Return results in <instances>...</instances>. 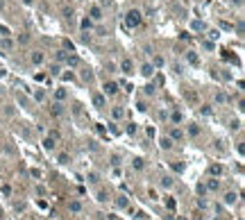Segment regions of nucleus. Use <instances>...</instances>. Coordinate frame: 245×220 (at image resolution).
I'll list each match as a JSON object with an SVG mask.
<instances>
[{
    "instance_id": "25",
    "label": "nucleus",
    "mask_w": 245,
    "mask_h": 220,
    "mask_svg": "<svg viewBox=\"0 0 245 220\" xmlns=\"http://www.w3.org/2000/svg\"><path fill=\"white\" fill-rule=\"evenodd\" d=\"M114 118H122V107H114Z\"/></svg>"
},
{
    "instance_id": "26",
    "label": "nucleus",
    "mask_w": 245,
    "mask_h": 220,
    "mask_svg": "<svg viewBox=\"0 0 245 220\" xmlns=\"http://www.w3.org/2000/svg\"><path fill=\"white\" fill-rule=\"evenodd\" d=\"M170 120H173V123H182V114H179V111H175V114L170 116Z\"/></svg>"
},
{
    "instance_id": "11",
    "label": "nucleus",
    "mask_w": 245,
    "mask_h": 220,
    "mask_svg": "<svg viewBox=\"0 0 245 220\" xmlns=\"http://www.w3.org/2000/svg\"><path fill=\"white\" fill-rule=\"evenodd\" d=\"M43 148H45V150H52V148H55V138H52V136L43 138Z\"/></svg>"
},
{
    "instance_id": "31",
    "label": "nucleus",
    "mask_w": 245,
    "mask_h": 220,
    "mask_svg": "<svg viewBox=\"0 0 245 220\" xmlns=\"http://www.w3.org/2000/svg\"><path fill=\"white\" fill-rule=\"evenodd\" d=\"M64 16H66V18H71V16H73V9H71V7H64Z\"/></svg>"
},
{
    "instance_id": "23",
    "label": "nucleus",
    "mask_w": 245,
    "mask_h": 220,
    "mask_svg": "<svg viewBox=\"0 0 245 220\" xmlns=\"http://www.w3.org/2000/svg\"><path fill=\"white\" fill-rule=\"evenodd\" d=\"M166 206H168V209L173 211L175 206H177V202H175V198H168V200H166Z\"/></svg>"
},
{
    "instance_id": "40",
    "label": "nucleus",
    "mask_w": 245,
    "mask_h": 220,
    "mask_svg": "<svg viewBox=\"0 0 245 220\" xmlns=\"http://www.w3.org/2000/svg\"><path fill=\"white\" fill-rule=\"evenodd\" d=\"M0 2H5V0H0Z\"/></svg>"
},
{
    "instance_id": "4",
    "label": "nucleus",
    "mask_w": 245,
    "mask_h": 220,
    "mask_svg": "<svg viewBox=\"0 0 245 220\" xmlns=\"http://www.w3.org/2000/svg\"><path fill=\"white\" fill-rule=\"evenodd\" d=\"M132 68H134L132 59H122V61H120V71H122V73H132Z\"/></svg>"
},
{
    "instance_id": "33",
    "label": "nucleus",
    "mask_w": 245,
    "mask_h": 220,
    "mask_svg": "<svg viewBox=\"0 0 245 220\" xmlns=\"http://www.w3.org/2000/svg\"><path fill=\"white\" fill-rule=\"evenodd\" d=\"M98 200H100V202L107 200V191H100V193H98Z\"/></svg>"
},
{
    "instance_id": "1",
    "label": "nucleus",
    "mask_w": 245,
    "mask_h": 220,
    "mask_svg": "<svg viewBox=\"0 0 245 220\" xmlns=\"http://www.w3.org/2000/svg\"><path fill=\"white\" fill-rule=\"evenodd\" d=\"M141 11L138 9H132V11H127V16H125V25L127 27H138L141 25Z\"/></svg>"
},
{
    "instance_id": "2",
    "label": "nucleus",
    "mask_w": 245,
    "mask_h": 220,
    "mask_svg": "<svg viewBox=\"0 0 245 220\" xmlns=\"http://www.w3.org/2000/svg\"><path fill=\"white\" fill-rule=\"evenodd\" d=\"M102 89H104V93H107V95L118 93V84H116V82H104V86H102Z\"/></svg>"
},
{
    "instance_id": "21",
    "label": "nucleus",
    "mask_w": 245,
    "mask_h": 220,
    "mask_svg": "<svg viewBox=\"0 0 245 220\" xmlns=\"http://www.w3.org/2000/svg\"><path fill=\"white\" fill-rule=\"evenodd\" d=\"M191 27L197 30V32H202V30H204V23H202V21H193V25H191Z\"/></svg>"
},
{
    "instance_id": "39",
    "label": "nucleus",
    "mask_w": 245,
    "mask_h": 220,
    "mask_svg": "<svg viewBox=\"0 0 245 220\" xmlns=\"http://www.w3.org/2000/svg\"><path fill=\"white\" fill-rule=\"evenodd\" d=\"M234 2H236V5H241V2H243V0H234Z\"/></svg>"
},
{
    "instance_id": "10",
    "label": "nucleus",
    "mask_w": 245,
    "mask_h": 220,
    "mask_svg": "<svg viewBox=\"0 0 245 220\" xmlns=\"http://www.w3.org/2000/svg\"><path fill=\"white\" fill-rule=\"evenodd\" d=\"M236 200H238L236 193H227V195H225V204H234Z\"/></svg>"
},
{
    "instance_id": "32",
    "label": "nucleus",
    "mask_w": 245,
    "mask_h": 220,
    "mask_svg": "<svg viewBox=\"0 0 245 220\" xmlns=\"http://www.w3.org/2000/svg\"><path fill=\"white\" fill-rule=\"evenodd\" d=\"M50 73H52V75H59V64H55V66H50Z\"/></svg>"
},
{
    "instance_id": "6",
    "label": "nucleus",
    "mask_w": 245,
    "mask_h": 220,
    "mask_svg": "<svg viewBox=\"0 0 245 220\" xmlns=\"http://www.w3.org/2000/svg\"><path fill=\"white\" fill-rule=\"evenodd\" d=\"M11 48H14V43H11L9 39H0V50H5V52H9Z\"/></svg>"
},
{
    "instance_id": "16",
    "label": "nucleus",
    "mask_w": 245,
    "mask_h": 220,
    "mask_svg": "<svg viewBox=\"0 0 245 220\" xmlns=\"http://www.w3.org/2000/svg\"><path fill=\"white\" fill-rule=\"evenodd\" d=\"M218 186H220V184L216 182V179H209V182H207V191H218Z\"/></svg>"
},
{
    "instance_id": "5",
    "label": "nucleus",
    "mask_w": 245,
    "mask_h": 220,
    "mask_svg": "<svg viewBox=\"0 0 245 220\" xmlns=\"http://www.w3.org/2000/svg\"><path fill=\"white\" fill-rule=\"evenodd\" d=\"M91 18L93 21H100L102 18V9L98 7V5H93V7H91Z\"/></svg>"
},
{
    "instance_id": "13",
    "label": "nucleus",
    "mask_w": 245,
    "mask_h": 220,
    "mask_svg": "<svg viewBox=\"0 0 245 220\" xmlns=\"http://www.w3.org/2000/svg\"><path fill=\"white\" fill-rule=\"evenodd\" d=\"M91 25H93V23H91V18H82V23H80V27H82V30H91Z\"/></svg>"
},
{
    "instance_id": "7",
    "label": "nucleus",
    "mask_w": 245,
    "mask_h": 220,
    "mask_svg": "<svg viewBox=\"0 0 245 220\" xmlns=\"http://www.w3.org/2000/svg\"><path fill=\"white\" fill-rule=\"evenodd\" d=\"M170 141H182V132H179L177 127H173V129H170Z\"/></svg>"
},
{
    "instance_id": "20",
    "label": "nucleus",
    "mask_w": 245,
    "mask_h": 220,
    "mask_svg": "<svg viewBox=\"0 0 245 220\" xmlns=\"http://www.w3.org/2000/svg\"><path fill=\"white\" fill-rule=\"evenodd\" d=\"M161 148L163 150H170L173 148V141H170V138H161Z\"/></svg>"
},
{
    "instance_id": "27",
    "label": "nucleus",
    "mask_w": 245,
    "mask_h": 220,
    "mask_svg": "<svg viewBox=\"0 0 245 220\" xmlns=\"http://www.w3.org/2000/svg\"><path fill=\"white\" fill-rule=\"evenodd\" d=\"M197 195H204V193H207V186H204V184H197Z\"/></svg>"
},
{
    "instance_id": "34",
    "label": "nucleus",
    "mask_w": 245,
    "mask_h": 220,
    "mask_svg": "<svg viewBox=\"0 0 245 220\" xmlns=\"http://www.w3.org/2000/svg\"><path fill=\"white\" fill-rule=\"evenodd\" d=\"M145 93L152 95V93H154V86H152V84H148V86H145Z\"/></svg>"
},
{
    "instance_id": "14",
    "label": "nucleus",
    "mask_w": 245,
    "mask_h": 220,
    "mask_svg": "<svg viewBox=\"0 0 245 220\" xmlns=\"http://www.w3.org/2000/svg\"><path fill=\"white\" fill-rule=\"evenodd\" d=\"M66 61H68V66H77V64H80V57H75V55H68V57H66Z\"/></svg>"
},
{
    "instance_id": "17",
    "label": "nucleus",
    "mask_w": 245,
    "mask_h": 220,
    "mask_svg": "<svg viewBox=\"0 0 245 220\" xmlns=\"http://www.w3.org/2000/svg\"><path fill=\"white\" fill-rule=\"evenodd\" d=\"M186 59L193 64V66H197V64H200V59H197V55H195V52H189V55H186Z\"/></svg>"
},
{
    "instance_id": "24",
    "label": "nucleus",
    "mask_w": 245,
    "mask_h": 220,
    "mask_svg": "<svg viewBox=\"0 0 245 220\" xmlns=\"http://www.w3.org/2000/svg\"><path fill=\"white\" fill-rule=\"evenodd\" d=\"M61 114H64L61 105H55V107H52V116H61Z\"/></svg>"
},
{
    "instance_id": "36",
    "label": "nucleus",
    "mask_w": 245,
    "mask_h": 220,
    "mask_svg": "<svg viewBox=\"0 0 245 220\" xmlns=\"http://www.w3.org/2000/svg\"><path fill=\"white\" fill-rule=\"evenodd\" d=\"M86 179H89V182H93V184H95V182H98V175H95V172H91V175L86 177Z\"/></svg>"
},
{
    "instance_id": "8",
    "label": "nucleus",
    "mask_w": 245,
    "mask_h": 220,
    "mask_svg": "<svg viewBox=\"0 0 245 220\" xmlns=\"http://www.w3.org/2000/svg\"><path fill=\"white\" fill-rule=\"evenodd\" d=\"M127 204H130V200H127L125 195H122V198H118V200H116V206H118V209H127Z\"/></svg>"
},
{
    "instance_id": "28",
    "label": "nucleus",
    "mask_w": 245,
    "mask_h": 220,
    "mask_svg": "<svg viewBox=\"0 0 245 220\" xmlns=\"http://www.w3.org/2000/svg\"><path fill=\"white\" fill-rule=\"evenodd\" d=\"M197 132H200V129H197V125H191V127H189V134H191V136H197Z\"/></svg>"
},
{
    "instance_id": "15",
    "label": "nucleus",
    "mask_w": 245,
    "mask_h": 220,
    "mask_svg": "<svg viewBox=\"0 0 245 220\" xmlns=\"http://www.w3.org/2000/svg\"><path fill=\"white\" fill-rule=\"evenodd\" d=\"M132 166H134V170H141V168L145 166V161H143L141 157H136V159H134V164H132Z\"/></svg>"
},
{
    "instance_id": "35",
    "label": "nucleus",
    "mask_w": 245,
    "mask_h": 220,
    "mask_svg": "<svg viewBox=\"0 0 245 220\" xmlns=\"http://www.w3.org/2000/svg\"><path fill=\"white\" fill-rule=\"evenodd\" d=\"M59 164H68V154H59Z\"/></svg>"
},
{
    "instance_id": "22",
    "label": "nucleus",
    "mask_w": 245,
    "mask_h": 220,
    "mask_svg": "<svg viewBox=\"0 0 245 220\" xmlns=\"http://www.w3.org/2000/svg\"><path fill=\"white\" fill-rule=\"evenodd\" d=\"M55 98H57V100H64V98H66V89H57Z\"/></svg>"
},
{
    "instance_id": "29",
    "label": "nucleus",
    "mask_w": 245,
    "mask_h": 220,
    "mask_svg": "<svg viewBox=\"0 0 245 220\" xmlns=\"http://www.w3.org/2000/svg\"><path fill=\"white\" fill-rule=\"evenodd\" d=\"M134 132H136V125H134V123H127V134H134Z\"/></svg>"
},
{
    "instance_id": "12",
    "label": "nucleus",
    "mask_w": 245,
    "mask_h": 220,
    "mask_svg": "<svg viewBox=\"0 0 245 220\" xmlns=\"http://www.w3.org/2000/svg\"><path fill=\"white\" fill-rule=\"evenodd\" d=\"M209 172H211V175H223V166H220V164H216V166L209 168Z\"/></svg>"
},
{
    "instance_id": "9",
    "label": "nucleus",
    "mask_w": 245,
    "mask_h": 220,
    "mask_svg": "<svg viewBox=\"0 0 245 220\" xmlns=\"http://www.w3.org/2000/svg\"><path fill=\"white\" fill-rule=\"evenodd\" d=\"M93 105H95V107H104V95L95 93V95H93Z\"/></svg>"
},
{
    "instance_id": "38",
    "label": "nucleus",
    "mask_w": 245,
    "mask_h": 220,
    "mask_svg": "<svg viewBox=\"0 0 245 220\" xmlns=\"http://www.w3.org/2000/svg\"><path fill=\"white\" fill-rule=\"evenodd\" d=\"M23 2H25V5H32V2H34V0H23Z\"/></svg>"
},
{
    "instance_id": "3",
    "label": "nucleus",
    "mask_w": 245,
    "mask_h": 220,
    "mask_svg": "<svg viewBox=\"0 0 245 220\" xmlns=\"http://www.w3.org/2000/svg\"><path fill=\"white\" fill-rule=\"evenodd\" d=\"M141 73H143V77H152L154 66H152V64H143V66H141Z\"/></svg>"
},
{
    "instance_id": "18",
    "label": "nucleus",
    "mask_w": 245,
    "mask_h": 220,
    "mask_svg": "<svg viewBox=\"0 0 245 220\" xmlns=\"http://www.w3.org/2000/svg\"><path fill=\"white\" fill-rule=\"evenodd\" d=\"M71 211H73V213H80V211H82V204H80L77 200H73V202H71Z\"/></svg>"
},
{
    "instance_id": "37",
    "label": "nucleus",
    "mask_w": 245,
    "mask_h": 220,
    "mask_svg": "<svg viewBox=\"0 0 245 220\" xmlns=\"http://www.w3.org/2000/svg\"><path fill=\"white\" fill-rule=\"evenodd\" d=\"M154 66H163V59H161V57H154Z\"/></svg>"
},
{
    "instance_id": "30",
    "label": "nucleus",
    "mask_w": 245,
    "mask_h": 220,
    "mask_svg": "<svg viewBox=\"0 0 245 220\" xmlns=\"http://www.w3.org/2000/svg\"><path fill=\"white\" fill-rule=\"evenodd\" d=\"M66 57H68V55L61 50V52H57V61H66Z\"/></svg>"
},
{
    "instance_id": "19",
    "label": "nucleus",
    "mask_w": 245,
    "mask_h": 220,
    "mask_svg": "<svg viewBox=\"0 0 245 220\" xmlns=\"http://www.w3.org/2000/svg\"><path fill=\"white\" fill-rule=\"evenodd\" d=\"M43 61V52H32V64H41Z\"/></svg>"
}]
</instances>
